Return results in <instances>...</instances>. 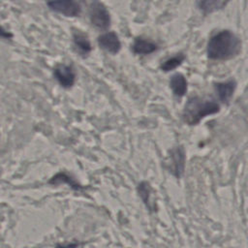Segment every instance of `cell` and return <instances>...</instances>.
I'll list each match as a JSON object with an SVG mask.
<instances>
[{"instance_id": "cell-1", "label": "cell", "mask_w": 248, "mask_h": 248, "mask_svg": "<svg viewBox=\"0 0 248 248\" xmlns=\"http://www.w3.org/2000/svg\"><path fill=\"white\" fill-rule=\"evenodd\" d=\"M241 47L239 39L230 30L212 36L207 44V55L214 60H227L235 56Z\"/></svg>"}, {"instance_id": "cell-2", "label": "cell", "mask_w": 248, "mask_h": 248, "mask_svg": "<svg viewBox=\"0 0 248 248\" xmlns=\"http://www.w3.org/2000/svg\"><path fill=\"white\" fill-rule=\"evenodd\" d=\"M219 105L211 100H203L199 97H192L185 105L183 119L189 125L199 123L203 117L218 112Z\"/></svg>"}, {"instance_id": "cell-3", "label": "cell", "mask_w": 248, "mask_h": 248, "mask_svg": "<svg viewBox=\"0 0 248 248\" xmlns=\"http://www.w3.org/2000/svg\"><path fill=\"white\" fill-rule=\"evenodd\" d=\"M91 23L99 29H107L110 24V16L106 7L99 3L94 2L91 5L90 10Z\"/></svg>"}, {"instance_id": "cell-4", "label": "cell", "mask_w": 248, "mask_h": 248, "mask_svg": "<svg viewBox=\"0 0 248 248\" xmlns=\"http://www.w3.org/2000/svg\"><path fill=\"white\" fill-rule=\"evenodd\" d=\"M185 167V151L182 146H177L170 151L168 162L170 171L176 177H180L184 171Z\"/></svg>"}, {"instance_id": "cell-5", "label": "cell", "mask_w": 248, "mask_h": 248, "mask_svg": "<svg viewBox=\"0 0 248 248\" xmlns=\"http://www.w3.org/2000/svg\"><path fill=\"white\" fill-rule=\"evenodd\" d=\"M46 4L52 11L63 14L67 16H77L80 14V6L76 1L61 0L47 2Z\"/></svg>"}, {"instance_id": "cell-6", "label": "cell", "mask_w": 248, "mask_h": 248, "mask_svg": "<svg viewBox=\"0 0 248 248\" xmlns=\"http://www.w3.org/2000/svg\"><path fill=\"white\" fill-rule=\"evenodd\" d=\"M53 74L58 82L65 88H70L75 83L76 75L70 66L59 64L54 69Z\"/></svg>"}, {"instance_id": "cell-7", "label": "cell", "mask_w": 248, "mask_h": 248, "mask_svg": "<svg viewBox=\"0 0 248 248\" xmlns=\"http://www.w3.org/2000/svg\"><path fill=\"white\" fill-rule=\"evenodd\" d=\"M99 45L102 48L108 50L110 53H116L120 49L121 44L114 32H108L101 35L98 39Z\"/></svg>"}, {"instance_id": "cell-8", "label": "cell", "mask_w": 248, "mask_h": 248, "mask_svg": "<svg viewBox=\"0 0 248 248\" xmlns=\"http://www.w3.org/2000/svg\"><path fill=\"white\" fill-rule=\"evenodd\" d=\"M235 81L234 80H229L226 82H219L215 84V89L218 94L219 99L224 102L228 103L231 97L232 96V93L235 89Z\"/></svg>"}, {"instance_id": "cell-9", "label": "cell", "mask_w": 248, "mask_h": 248, "mask_svg": "<svg viewBox=\"0 0 248 248\" xmlns=\"http://www.w3.org/2000/svg\"><path fill=\"white\" fill-rule=\"evenodd\" d=\"M132 49L135 53L138 54H148L155 51L157 49V46L154 43L145 39L136 38L133 43Z\"/></svg>"}, {"instance_id": "cell-10", "label": "cell", "mask_w": 248, "mask_h": 248, "mask_svg": "<svg viewBox=\"0 0 248 248\" xmlns=\"http://www.w3.org/2000/svg\"><path fill=\"white\" fill-rule=\"evenodd\" d=\"M170 88L176 96H183L187 91V81L183 75L175 74L170 78Z\"/></svg>"}, {"instance_id": "cell-11", "label": "cell", "mask_w": 248, "mask_h": 248, "mask_svg": "<svg viewBox=\"0 0 248 248\" xmlns=\"http://www.w3.org/2000/svg\"><path fill=\"white\" fill-rule=\"evenodd\" d=\"M74 43L76 45L77 49L80 54L86 55L91 50V45L88 41V38L80 32H75L74 34Z\"/></svg>"}, {"instance_id": "cell-12", "label": "cell", "mask_w": 248, "mask_h": 248, "mask_svg": "<svg viewBox=\"0 0 248 248\" xmlns=\"http://www.w3.org/2000/svg\"><path fill=\"white\" fill-rule=\"evenodd\" d=\"M227 4V2L225 1H217V0H206V1H200L198 2V6L199 8L204 12L205 14H208V13H212L214 11H217V10H220L222 9L223 7H225Z\"/></svg>"}, {"instance_id": "cell-13", "label": "cell", "mask_w": 248, "mask_h": 248, "mask_svg": "<svg viewBox=\"0 0 248 248\" xmlns=\"http://www.w3.org/2000/svg\"><path fill=\"white\" fill-rule=\"evenodd\" d=\"M185 59V56L183 54H177L171 58H169L168 60H166L162 65H161V69L165 72H168V71H170V70H173L175 69L176 67H178L182 62L183 60Z\"/></svg>"}, {"instance_id": "cell-14", "label": "cell", "mask_w": 248, "mask_h": 248, "mask_svg": "<svg viewBox=\"0 0 248 248\" xmlns=\"http://www.w3.org/2000/svg\"><path fill=\"white\" fill-rule=\"evenodd\" d=\"M60 182H66V183L70 184L71 187L74 188V189H79V188H80L79 185H78V183H76L73 178L69 177V176H68L67 174H65V173H59V174L53 176V177L49 180V183H51V184H58V183H60Z\"/></svg>"}, {"instance_id": "cell-15", "label": "cell", "mask_w": 248, "mask_h": 248, "mask_svg": "<svg viewBox=\"0 0 248 248\" xmlns=\"http://www.w3.org/2000/svg\"><path fill=\"white\" fill-rule=\"evenodd\" d=\"M138 191L140 195V197L142 198L143 202L148 204L149 202V197H150V191H151V188L149 186V184L147 182H141L139 187H138Z\"/></svg>"}, {"instance_id": "cell-16", "label": "cell", "mask_w": 248, "mask_h": 248, "mask_svg": "<svg viewBox=\"0 0 248 248\" xmlns=\"http://www.w3.org/2000/svg\"><path fill=\"white\" fill-rule=\"evenodd\" d=\"M0 37H3V38H11L12 37V34L7 32L5 29H3L1 26H0Z\"/></svg>"}]
</instances>
